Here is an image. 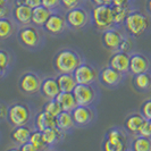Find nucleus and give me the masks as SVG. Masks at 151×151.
Masks as SVG:
<instances>
[{"label": "nucleus", "instance_id": "obj_31", "mask_svg": "<svg viewBox=\"0 0 151 151\" xmlns=\"http://www.w3.org/2000/svg\"><path fill=\"white\" fill-rule=\"evenodd\" d=\"M14 64V55L7 49H0V68L9 73Z\"/></svg>", "mask_w": 151, "mask_h": 151}, {"label": "nucleus", "instance_id": "obj_41", "mask_svg": "<svg viewBox=\"0 0 151 151\" xmlns=\"http://www.w3.org/2000/svg\"><path fill=\"white\" fill-rule=\"evenodd\" d=\"M18 150H21V151H35V148H34V145L31 143L30 141H27V142H25V143L18 145Z\"/></svg>", "mask_w": 151, "mask_h": 151}, {"label": "nucleus", "instance_id": "obj_9", "mask_svg": "<svg viewBox=\"0 0 151 151\" xmlns=\"http://www.w3.org/2000/svg\"><path fill=\"white\" fill-rule=\"evenodd\" d=\"M125 34L126 32L124 31L123 26H113L101 32V43L108 51L110 52L117 51L119 50V47Z\"/></svg>", "mask_w": 151, "mask_h": 151}, {"label": "nucleus", "instance_id": "obj_37", "mask_svg": "<svg viewBox=\"0 0 151 151\" xmlns=\"http://www.w3.org/2000/svg\"><path fill=\"white\" fill-rule=\"evenodd\" d=\"M85 0H61V8L65 9V12L68 9H72L77 6H82Z\"/></svg>", "mask_w": 151, "mask_h": 151}, {"label": "nucleus", "instance_id": "obj_28", "mask_svg": "<svg viewBox=\"0 0 151 151\" xmlns=\"http://www.w3.org/2000/svg\"><path fill=\"white\" fill-rule=\"evenodd\" d=\"M56 100L59 102L61 109L65 111H72L76 106V99L73 94V92H65V91H60V93L57 96Z\"/></svg>", "mask_w": 151, "mask_h": 151}, {"label": "nucleus", "instance_id": "obj_1", "mask_svg": "<svg viewBox=\"0 0 151 151\" xmlns=\"http://www.w3.org/2000/svg\"><path fill=\"white\" fill-rule=\"evenodd\" d=\"M123 29L133 39L142 38L151 31V16L132 8L123 23Z\"/></svg>", "mask_w": 151, "mask_h": 151}, {"label": "nucleus", "instance_id": "obj_44", "mask_svg": "<svg viewBox=\"0 0 151 151\" xmlns=\"http://www.w3.org/2000/svg\"><path fill=\"white\" fill-rule=\"evenodd\" d=\"M14 0H0V6H13Z\"/></svg>", "mask_w": 151, "mask_h": 151}, {"label": "nucleus", "instance_id": "obj_25", "mask_svg": "<svg viewBox=\"0 0 151 151\" xmlns=\"http://www.w3.org/2000/svg\"><path fill=\"white\" fill-rule=\"evenodd\" d=\"M51 10L45 8V6L40 5L38 7L33 8L32 9V21L31 24L39 26V27H42L45 25V23L47 22V19L49 18V16L51 15Z\"/></svg>", "mask_w": 151, "mask_h": 151}, {"label": "nucleus", "instance_id": "obj_14", "mask_svg": "<svg viewBox=\"0 0 151 151\" xmlns=\"http://www.w3.org/2000/svg\"><path fill=\"white\" fill-rule=\"evenodd\" d=\"M73 75L78 84H94L99 80V69L93 64L84 60L73 72Z\"/></svg>", "mask_w": 151, "mask_h": 151}, {"label": "nucleus", "instance_id": "obj_22", "mask_svg": "<svg viewBox=\"0 0 151 151\" xmlns=\"http://www.w3.org/2000/svg\"><path fill=\"white\" fill-rule=\"evenodd\" d=\"M145 121L144 117L141 115V113H131L126 116V118L124 119V129L129 133L131 136H134L139 134V129L141 127V125Z\"/></svg>", "mask_w": 151, "mask_h": 151}, {"label": "nucleus", "instance_id": "obj_13", "mask_svg": "<svg viewBox=\"0 0 151 151\" xmlns=\"http://www.w3.org/2000/svg\"><path fill=\"white\" fill-rule=\"evenodd\" d=\"M126 74L114 69L109 65H106L99 69V83L108 89H116L121 85L125 80Z\"/></svg>", "mask_w": 151, "mask_h": 151}, {"label": "nucleus", "instance_id": "obj_46", "mask_svg": "<svg viewBox=\"0 0 151 151\" xmlns=\"http://www.w3.org/2000/svg\"><path fill=\"white\" fill-rule=\"evenodd\" d=\"M7 74H8L7 72H5L4 69H1V68H0V80H1V78H4Z\"/></svg>", "mask_w": 151, "mask_h": 151}, {"label": "nucleus", "instance_id": "obj_38", "mask_svg": "<svg viewBox=\"0 0 151 151\" xmlns=\"http://www.w3.org/2000/svg\"><path fill=\"white\" fill-rule=\"evenodd\" d=\"M137 135H142L147 136V137H151V124L150 121H145L143 122V124L141 125V127L139 129V134Z\"/></svg>", "mask_w": 151, "mask_h": 151}, {"label": "nucleus", "instance_id": "obj_45", "mask_svg": "<svg viewBox=\"0 0 151 151\" xmlns=\"http://www.w3.org/2000/svg\"><path fill=\"white\" fill-rule=\"evenodd\" d=\"M145 10L151 16V0H147L145 1Z\"/></svg>", "mask_w": 151, "mask_h": 151}, {"label": "nucleus", "instance_id": "obj_19", "mask_svg": "<svg viewBox=\"0 0 151 151\" xmlns=\"http://www.w3.org/2000/svg\"><path fill=\"white\" fill-rule=\"evenodd\" d=\"M41 133H42V139L45 141V145L48 147V149H51L55 145L63 142V140L65 139V134H66L57 126L48 127V129L41 131Z\"/></svg>", "mask_w": 151, "mask_h": 151}, {"label": "nucleus", "instance_id": "obj_36", "mask_svg": "<svg viewBox=\"0 0 151 151\" xmlns=\"http://www.w3.org/2000/svg\"><path fill=\"white\" fill-rule=\"evenodd\" d=\"M41 5L45 8L50 9L51 12L61 10V0H41Z\"/></svg>", "mask_w": 151, "mask_h": 151}, {"label": "nucleus", "instance_id": "obj_10", "mask_svg": "<svg viewBox=\"0 0 151 151\" xmlns=\"http://www.w3.org/2000/svg\"><path fill=\"white\" fill-rule=\"evenodd\" d=\"M73 94L77 105L91 106L94 105L99 98V91L94 84H76L73 90Z\"/></svg>", "mask_w": 151, "mask_h": 151}, {"label": "nucleus", "instance_id": "obj_24", "mask_svg": "<svg viewBox=\"0 0 151 151\" xmlns=\"http://www.w3.org/2000/svg\"><path fill=\"white\" fill-rule=\"evenodd\" d=\"M33 126L39 131H43L48 127L57 126V119L56 117L41 110L33 117Z\"/></svg>", "mask_w": 151, "mask_h": 151}, {"label": "nucleus", "instance_id": "obj_16", "mask_svg": "<svg viewBox=\"0 0 151 151\" xmlns=\"http://www.w3.org/2000/svg\"><path fill=\"white\" fill-rule=\"evenodd\" d=\"M108 65L123 74H129V53L125 51H114L108 60Z\"/></svg>", "mask_w": 151, "mask_h": 151}, {"label": "nucleus", "instance_id": "obj_8", "mask_svg": "<svg viewBox=\"0 0 151 151\" xmlns=\"http://www.w3.org/2000/svg\"><path fill=\"white\" fill-rule=\"evenodd\" d=\"M42 78L43 77L38 72L26 70L18 78V82H17L18 90L25 96H34L40 92Z\"/></svg>", "mask_w": 151, "mask_h": 151}, {"label": "nucleus", "instance_id": "obj_6", "mask_svg": "<svg viewBox=\"0 0 151 151\" xmlns=\"http://www.w3.org/2000/svg\"><path fill=\"white\" fill-rule=\"evenodd\" d=\"M32 118H33V109L26 102L16 101L10 104L8 107L7 122L13 127L29 124L31 123Z\"/></svg>", "mask_w": 151, "mask_h": 151}, {"label": "nucleus", "instance_id": "obj_33", "mask_svg": "<svg viewBox=\"0 0 151 151\" xmlns=\"http://www.w3.org/2000/svg\"><path fill=\"white\" fill-rule=\"evenodd\" d=\"M42 110L45 111L47 114L53 116V117H57V116L63 111L59 102H58L56 99H48L47 102H45V105H43V107H42Z\"/></svg>", "mask_w": 151, "mask_h": 151}, {"label": "nucleus", "instance_id": "obj_48", "mask_svg": "<svg viewBox=\"0 0 151 151\" xmlns=\"http://www.w3.org/2000/svg\"><path fill=\"white\" fill-rule=\"evenodd\" d=\"M127 1H131V2H133V1H134V0H127Z\"/></svg>", "mask_w": 151, "mask_h": 151}, {"label": "nucleus", "instance_id": "obj_47", "mask_svg": "<svg viewBox=\"0 0 151 151\" xmlns=\"http://www.w3.org/2000/svg\"><path fill=\"white\" fill-rule=\"evenodd\" d=\"M22 4H24V0H14V2H13V6L22 5Z\"/></svg>", "mask_w": 151, "mask_h": 151}, {"label": "nucleus", "instance_id": "obj_49", "mask_svg": "<svg viewBox=\"0 0 151 151\" xmlns=\"http://www.w3.org/2000/svg\"><path fill=\"white\" fill-rule=\"evenodd\" d=\"M150 124H151V121H150Z\"/></svg>", "mask_w": 151, "mask_h": 151}, {"label": "nucleus", "instance_id": "obj_20", "mask_svg": "<svg viewBox=\"0 0 151 151\" xmlns=\"http://www.w3.org/2000/svg\"><path fill=\"white\" fill-rule=\"evenodd\" d=\"M19 25L12 16L0 17V41H6L16 35Z\"/></svg>", "mask_w": 151, "mask_h": 151}, {"label": "nucleus", "instance_id": "obj_40", "mask_svg": "<svg viewBox=\"0 0 151 151\" xmlns=\"http://www.w3.org/2000/svg\"><path fill=\"white\" fill-rule=\"evenodd\" d=\"M13 6H0V17H7L12 16Z\"/></svg>", "mask_w": 151, "mask_h": 151}, {"label": "nucleus", "instance_id": "obj_17", "mask_svg": "<svg viewBox=\"0 0 151 151\" xmlns=\"http://www.w3.org/2000/svg\"><path fill=\"white\" fill-rule=\"evenodd\" d=\"M34 129L33 124H25L19 126H14V129L10 132V140L13 143H15L17 147L21 144L30 141V136Z\"/></svg>", "mask_w": 151, "mask_h": 151}, {"label": "nucleus", "instance_id": "obj_21", "mask_svg": "<svg viewBox=\"0 0 151 151\" xmlns=\"http://www.w3.org/2000/svg\"><path fill=\"white\" fill-rule=\"evenodd\" d=\"M32 9L33 8H31L30 6H27L25 4L13 6L12 17L15 19V22L19 26L31 24V21H32Z\"/></svg>", "mask_w": 151, "mask_h": 151}, {"label": "nucleus", "instance_id": "obj_3", "mask_svg": "<svg viewBox=\"0 0 151 151\" xmlns=\"http://www.w3.org/2000/svg\"><path fill=\"white\" fill-rule=\"evenodd\" d=\"M84 61L83 56L75 49L63 48L59 49L53 56V69L59 73H73Z\"/></svg>", "mask_w": 151, "mask_h": 151}, {"label": "nucleus", "instance_id": "obj_5", "mask_svg": "<svg viewBox=\"0 0 151 151\" xmlns=\"http://www.w3.org/2000/svg\"><path fill=\"white\" fill-rule=\"evenodd\" d=\"M90 15L92 26L99 32L116 26L111 5H94L91 9Z\"/></svg>", "mask_w": 151, "mask_h": 151}, {"label": "nucleus", "instance_id": "obj_32", "mask_svg": "<svg viewBox=\"0 0 151 151\" xmlns=\"http://www.w3.org/2000/svg\"><path fill=\"white\" fill-rule=\"evenodd\" d=\"M30 142L33 145H34V148H35V151H42V150H47L48 149V147L45 145V141H43V139H42V133H41V131H39L34 127L33 129V132H32V134L30 136Z\"/></svg>", "mask_w": 151, "mask_h": 151}, {"label": "nucleus", "instance_id": "obj_23", "mask_svg": "<svg viewBox=\"0 0 151 151\" xmlns=\"http://www.w3.org/2000/svg\"><path fill=\"white\" fill-rule=\"evenodd\" d=\"M132 85L137 92L147 93L151 91V70L133 75Z\"/></svg>", "mask_w": 151, "mask_h": 151}, {"label": "nucleus", "instance_id": "obj_43", "mask_svg": "<svg viewBox=\"0 0 151 151\" xmlns=\"http://www.w3.org/2000/svg\"><path fill=\"white\" fill-rule=\"evenodd\" d=\"M93 5H111L113 0H90Z\"/></svg>", "mask_w": 151, "mask_h": 151}, {"label": "nucleus", "instance_id": "obj_26", "mask_svg": "<svg viewBox=\"0 0 151 151\" xmlns=\"http://www.w3.org/2000/svg\"><path fill=\"white\" fill-rule=\"evenodd\" d=\"M56 119H57V127L60 129L63 132H65L66 134L76 127L74 119H73L72 111H65V110H63L56 117Z\"/></svg>", "mask_w": 151, "mask_h": 151}, {"label": "nucleus", "instance_id": "obj_35", "mask_svg": "<svg viewBox=\"0 0 151 151\" xmlns=\"http://www.w3.org/2000/svg\"><path fill=\"white\" fill-rule=\"evenodd\" d=\"M140 113L144 117V119L151 121V98L147 99L142 102V105L140 107Z\"/></svg>", "mask_w": 151, "mask_h": 151}, {"label": "nucleus", "instance_id": "obj_30", "mask_svg": "<svg viewBox=\"0 0 151 151\" xmlns=\"http://www.w3.org/2000/svg\"><path fill=\"white\" fill-rule=\"evenodd\" d=\"M132 9V5H126V6H113L114 13V21L116 26H123V23L125 21L126 16Z\"/></svg>", "mask_w": 151, "mask_h": 151}, {"label": "nucleus", "instance_id": "obj_2", "mask_svg": "<svg viewBox=\"0 0 151 151\" xmlns=\"http://www.w3.org/2000/svg\"><path fill=\"white\" fill-rule=\"evenodd\" d=\"M16 37L18 43L29 51L40 50L45 45V30L33 24L19 26Z\"/></svg>", "mask_w": 151, "mask_h": 151}, {"label": "nucleus", "instance_id": "obj_15", "mask_svg": "<svg viewBox=\"0 0 151 151\" xmlns=\"http://www.w3.org/2000/svg\"><path fill=\"white\" fill-rule=\"evenodd\" d=\"M148 70H151V57L148 53L140 51H132L129 53V74L133 76Z\"/></svg>", "mask_w": 151, "mask_h": 151}, {"label": "nucleus", "instance_id": "obj_12", "mask_svg": "<svg viewBox=\"0 0 151 151\" xmlns=\"http://www.w3.org/2000/svg\"><path fill=\"white\" fill-rule=\"evenodd\" d=\"M45 33L53 35V37H59L63 35L67 30H69L65 18V13H61L60 10L52 12L49 18L47 19L45 25L42 26Z\"/></svg>", "mask_w": 151, "mask_h": 151}, {"label": "nucleus", "instance_id": "obj_42", "mask_svg": "<svg viewBox=\"0 0 151 151\" xmlns=\"http://www.w3.org/2000/svg\"><path fill=\"white\" fill-rule=\"evenodd\" d=\"M24 4L31 8H35L41 5V0H24Z\"/></svg>", "mask_w": 151, "mask_h": 151}, {"label": "nucleus", "instance_id": "obj_34", "mask_svg": "<svg viewBox=\"0 0 151 151\" xmlns=\"http://www.w3.org/2000/svg\"><path fill=\"white\" fill-rule=\"evenodd\" d=\"M133 41H134V39L132 38V37H129V34L126 33L125 34V37L123 39V41H122L121 43V47H119V50L121 51H125V52H129L131 53L133 51Z\"/></svg>", "mask_w": 151, "mask_h": 151}, {"label": "nucleus", "instance_id": "obj_4", "mask_svg": "<svg viewBox=\"0 0 151 151\" xmlns=\"http://www.w3.org/2000/svg\"><path fill=\"white\" fill-rule=\"evenodd\" d=\"M131 139V135L125 131L124 127L114 126L106 132L101 148L104 151L129 150Z\"/></svg>", "mask_w": 151, "mask_h": 151}, {"label": "nucleus", "instance_id": "obj_18", "mask_svg": "<svg viewBox=\"0 0 151 151\" xmlns=\"http://www.w3.org/2000/svg\"><path fill=\"white\" fill-rule=\"evenodd\" d=\"M42 97L48 99H56L57 96L60 93V89L57 83V78L53 76H47L42 78L41 86H40V92Z\"/></svg>", "mask_w": 151, "mask_h": 151}, {"label": "nucleus", "instance_id": "obj_11", "mask_svg": "<svg viewBox=\"0 0 151 151\" xmlns=\"http://www.w3.org/2000/svg\"><path fill=\"white\" fill-rule=\"evenodd\" d=\"M73 119L75 123L76 127H88L93 125V123L97 119V111L93 105L91 106H83V105H77L72 110Z\"/></svg>", "mask_w": 151, "mask_h": 151}, {"label": "nucleus", "instance_id": "obj_27", "mask_svg": "<svg viewBox=\"0 0 151 151\" xmlns=\"http://www.w3.org/2000/svg\"><path fill=\"white\" fill-rule=\"evenodd\" d=\"M56 78L60 91H65V92H73L74 88L77 84L73 73H59L56 76Z\"/></svg>", "mask_w": 151, "mask_h": 151}, {"label": "nucleus", "instance_id": "obj_7", "mask_svg": "<svg viewBox=\"0 0 151 151\" xmlns=\"http://www.w3.org/2000/svg\"><path fill=\"white\" fill-rule=\"evenodd\" d=\"M65 18L69 30L81 31L91 24L90 12L85 7L77 6L65 12Z\"/></svg>", "mask_w": 151, "mask_h": 151}, {"label": "nucleus", "instance_id": "obj_29", "mask_svg": "<svg viewBox=\"0 0 151 151\" xmlns=\"http://www.w3.org/2000/svg\"><path fill=\"white\" fill-rule=\"evenodd\" d=\"M129 150L132 151H151V137L134 135L131 139Z\"/></svg>", "mask_w": 151, "mask_h": 151}, {"label": "nucleus", "instance_id": "obj_39", "mask_svg": "<svg viewBox=\"0 0 151 151\" xmlns=\"http://www.w3.org/2000/svg\"><path fill=\"white\" fill-rule=\"evenodd\" d=\"M8 107H9V105H7L6 102H4V101H0V122L7 121Z\"/></svg>", "mask_w": 151, "mask_h": 151}]
</instances>
